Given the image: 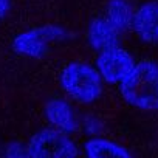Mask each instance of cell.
<instances>
[{
    "instance_id": "obj_3",
    "label": "cell",
    "mask_w": 158,
    "mask_h": 158,
    "mask_svg": "<svg viewBox=\"0 0 158 158\" xmlns=\"http://www.w3.org/2000/svg\"><path fill=\"white\" fill-rule=\"evenodd\" d=\"M67 39H68V33L64 28L57 25H44L20 33L14 39L13 47L17 53L23 56L42 57L51 51L53 45L60 44Z\"/></svg>"
},
{
    "instance_id": "obj_12",
    "label": "cell",
    "mask_w": 158,
    "mask_h": 158,
    "mask_svg": "<svg viewBox=\"0 0 158 158\" xmlns=\"http://www.w3.org/2000/svg\"><path fill=\"white\" fill-rule=\"evenodd\" d=\"M10 3L11 0H0V19H3L10 10Z\"/></svg>"
},
{
    "instance_id": "obj_4",
    "label": "cell",
    "mask_w": 158,
    "mask_h": 158,
    "mask_svg": "<svg viewBox=\"0 0 158 158\" xmlns=\"http://www.w3.org/2000/svg\"><path fill=\"white\" fill-rule=\"evenodd\" d=\"M28 152L31 158H77V147L62 132L56 129H45L36 133Z\"/></svg>"
},
{
    "instance_id": "obj_1",
    "label": "cell",
    "mask_w": 158,
    "mask_h": 158,
    "mask_svg": "<svg viewBox=\"0 0 158 158\" xmlns=\"http://www.w3.org/2000/svg\"><path fill=\"white\" fill-rule=\"evenodd\" d=\"M119 90L130 106L158 112V65L152 60L135 64L132 71L119 82Z\"/></svg>"
},
{
    "instance_id": "obj_8",
    "label": "cell",
    "mask_w": 158,
    "mask_h": 158,
    "mask_svg": "<svg viewBox=\"0 0 158 158\" xmlns=\"http://www.w3.org/2000/svg\"><path fill=\"white\" fill-rule=\"evenodd\" d=\"M119 33L121 31L115 25H112L106 17H98L89 27V42L92 48L104 51L107 48L118 47Z\"/></svg>"
},
{
    "instance_id": "obj_5",
    "label": "cell",
    "mask_w": 158,
    "mask_h": 158,
    "mask_svg": "<svg viewBox=\"0 0 158 158\" xmlns=\"http://www.w3.org/2000/svg\"><path fill=\"white\" fill-rule=\"evenodd\" d=\"M98 73L102 79L112 84H119L135 67L133 57L121 47H113L101 51L96 60Z\"/></svg>"
},
{
    "instance_id": "obj_9",
    "label": "cell",
    "mask_w": 158,
    "mask_h": 158,
    "mask_svg": "<svg viewBox=\"0 0 158 158\" xmlns=\"http://www.w3.org/2000/svg\"><path fill=\"white\" fill-rule=\"evenodd\" d=\"M85 153L89 158H133L126 147L104 138L90 139L85 144Z\"/></svg>"
},
{
    "instance_id": "obj_10",
    "label": "cell",
    "mask_w": 158,
    "mask_h": 158,
    "mask_svg": "<svg viewBox=\"0 0 158 158\" xmlns=\"http://www.w3.org/2000/svg\"><path fill=\"white\" fill-rule=\"evenodd\" d=\"M106 19L112 25H115L119 31H123L132 25L133 11L127 0H110L107 5Z\"/></svg>"
},
{
    "instance_id": "obj_2",
    "label": "cell",
    "mask_w": 158,
    "mask_h": 158,
    "mask_svg": "<svg viewBox=\"0 0 158 158\" xmlns=\"http://www.w3.org/2000/svg\"><path fill=\"white\" fill-rule=\"evenodd\" d=\"M60 85L73 99L82 104L96 101L102 92L98 70L84 62L68 64L60 74Z\"/></svg>"
},
{
    "instance_id": "obj_11",
    "label": "cell",
    "mask_w": 158,
    "mask_h": 158,
    "mask_svg": "<svg viewBox=\"0 0 158 158\" xmlns=\"http://www.w3.org/2000/svg\"><path fill=\"white\" fill-rule=\"evenodd\" d=\"M6 158H31L28 147H25L22 143H13L6 149Z\"/></svg>"
},
{
    "instance_id": "obj_7",
    "label": "cell",
    "mask_w": 158,
    "mask_h": 158,
    "mask_svg": "<svg viewBox=\"0 0 158 158\" xmlns=\"http://www.w3.org/2000/svg\"><path fill=\"white\" fill-rule=\"evenodd\" d=\"M45 115L48 118V121L56 127V130L62 132V133H71L76 130L77 127V121H76V115L73 112V109L70 107V104L60 98H53L48 101L47 107H45Z\"/></svg>"
},
{
    "instance_id": "obj_6",
    "label": "cell",
    "mask_w": 158,
    "mask_h": 158,
    "mask_svg": "<svg viewBox=\"0 0 158 158\" xmlns=\"http://www.w3.org/2000/svg\"><path fill=\"white\" fill-rule=\"evenodd\" d=\"M132 27L141 40L158 44V0L141 5L133 13Z\"/></svg>"
}]
</instances>
